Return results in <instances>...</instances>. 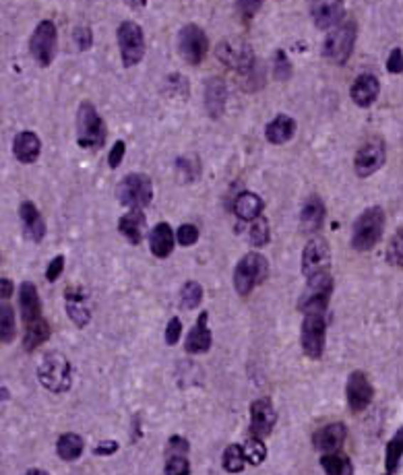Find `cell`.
<instances>
[{
    "label": "cell",
    "instance_id": "obj_13",
    "mask_svg": "<svg viewBox=\"0 0 403 475\" xmlns=\"http://www.w3.org/2000/svg\"><path fill=\"white\" fill-rule=\"evenodd\" d=\"M331 265V250H329V244L327 240L323 238H313L304 252H302V273L306 277H313L318 273H327Z\"/></svg>",
    "mask_w": 403,
    "mask_h": 475
},
{
    "label": "cell",
    "instance_id": "obj_1",
    "mask_svg": "<svg viewBox=\"0 0 403 475\" xmlns=\"http://www.w3.org/2000/svg\"><path fill=\"white\" fill-rule=\"evenodd\" d=\"M356 38H358V27L354 21H341L337 23L327 40L323 43V56L333 63V65H343L350 60L354 46H356Z\"/></svg>",
    "mask_w": 403,
    "mask_h": 475
},
{
    "label": "cell",
    "instance_id": "obj_50",
    "mask_svg": "<svg viewBox=\"0 0 403 475\" xmlns=\"http://www.w3.org/2000/svg\"><path fill=\"white\" fill-rule=\"evenodd\" d=\"M189 453V444L184 438H178L174 436L170 442H168V449H166V454H187Z\"/></svg>",
    "mask_w": 403,
    "mask_h": 475
},
{
    "label": "cell",
    "instance_id": "obj_24",
    "mask_svg": "<svg viewBox=\"0 0 403 475\" xmlns=\"http://www.w3.org/2000/svg\"><path fill=\"white\" fill-rule=\"evenodd\" d=\"M325 221V205L318 196H310L302 209V215H300V228L304 234H315L320 230Z\"/></svg>",
    "mask_w": 403,
    "mask_h": 475
},
{
    "label": "cell",
    "instance_id": "obj_52",
    "mask_svg": "<svg viewBox=\"0 0 403 475\" xmlns=\"http://www.w3.org/2000/svg\"><path fill=\"white\" fill-rule=\"evenodd\" d=\"M13 292H15V285H13V281L11 279H0V298L2 300H9L11 296H13Z\"/></svg>",
    "mask_w": 403,
    "mask_h": 475
},
{
    "label": "cell",
    "instance_id": "obj_42",
    "mask_svg": "<svg viewBox=\"0 0 403 475\" xmlns=\"http://www.w3.org/2000/svg\"><path fill=\"white\" fill-rule=\"evenodd\" d=\"M176 168L178 172L184 176V180H194L199 176V159L197 157H178L176 161Z\"/></svg>",
    "mask_w": 403,
    "mask_h": 475
},
{
    "label": "cell",
    "instance_id": "obj_32",
    "mask_svg": "<svg viewBox=\"0 0 403 475\" xmlns=\"http://www.w3.org/2000/svg\"><path fill=\"white\" fill-rule=\"evenodd\" d=\"M56 451L58 457L64 461H77L81 453H83V438L79 434H63L58 438V444H56Z\"/></svg>",
    "mask_w": 403,
    "mask_h": 475
},
{
    "label": "cell",
    "instance_id": "obj_15",
    "mask_svg": "<svg viewBox=\"0 0 403 475\" xmlns=\"http://www.w3.org/2000/svg\"><path fill=\"white\" fill-rule=\"evenodd\" d=\"M345 397H347L350 410L356 411V413H360L370 405V401L375 397V389H372V385H370V380L364 372H352L350 374L347 387H345Z\"/></svg>",
    "mask_w": 403,
    "mask_h": 475
},
{
    "label": "cell",
    "instance_id": "obj_2",
    "mask_svg": "<svg viewBox=\"0 0 403 475\" xmlns=\"http://www.w3.org/2000/svg\"><path fill=\"white\" fill-rule=\"evenodd\" d=\"M77 143L83 149H100L106 143V124L89 102H83L77 112Z\"/></svg>",
    "mask_w": 403,
    "mask_h": 475
},
{
    "label": "cell",
    "instance_id": "obj_51",
    "mask_svg": "<svg viewBox=\"0 0 403 475\" xmlns=\"http://www.w3.org/2000/svg\"><path fill=\"white\" fill-rule=\"evenodd\" d=\"M263 0H238V9L242 11L244 17H253L256 15V11L261 9Z\"/></svg>",
    "mask_w": 403,
    "mask_h": 475
},
{
    "label": "cell",
    "instance_id": "obj_36",
    "mask_svg": "<svg viewBox=\"0 0 403 475\" xmlns=\"http://www.w3.org/2000/svg\"><path fill=\"white\" fill-rule=\"evenodd\" d=\"M242 453H244V459L251 463V465H261L263 461H265V457H267V449H265V444H263V440L261 438H248L246 440V444L242 447Z\"/></svg>",
    "mask_w": 403,
    "mask_h": 475
},
{
    "label": "cell",
    "instance_id": "obj_31",
    "mask_svg": "<svg viewBox=\"0 0 403 475\" xmlns=\"http://www.w3.org/2000/svg\"><path fill=\"white\" fill-rule=\"evenodd\" d=\"M50 337V326L43 321L42 316L36 319V321H29L25 323V335H23V346L27 351L36 349L38 346H42L43 341H48Z\"/></svg>",
    "mask_w": 403,
    "mask_h": 475
},
{
    "label": "cell",
    "instance_id": "obj_5",
    "mask_svg": "<svg viewBox=\"0 0 403 475\" xmlns=\"http://www.w3.org/2000/svg\"><path fill=\"white\" fill-rule=\"evenodd\" d=\"M38 378L43 389L52 393H64L70 387V364L63 353H48L43 356L40 368H38Z\"/></svg>",
    "mask_w": 403,
    "mask_h": 475
},
{
    "label": "cell",
    "instance_id": "obj_53",
    "mask_svg": "<svg viewBox=\"0 0 403 475\" xmlns=\"http://www.w3.org/2000/svg\"><path fill=\"white\" fill-rule=\"evenodd\" d=\"M118 451V442H112V440H106V442H102L100 447H95V454H112Z\"/></svg>",
    "mask_w": 403,
    "mask_h": 475
},
{
    "label": "cell",
    "instance_id": "obj_37",
    "mask_svg": "<svg viewBox=\"0 0 403 475\" xmlns=\"http://www.w3.org/2000/svg\"><path fill=\"white\" fill-rule=\"evenodd\" d=\"M402 454H403V428L391 438V442H389V447H387V471H389V474L397 469Z\"/></svg>",
    "mask_w": 403,
    "mask_h": 475
},
{
    "label": "cell",
    "instance_id": "obj_56",
    "mask_svg": "<svg viewBox=\"0 0 403 475\" xmlns=\"http://www.w3.org/2000/svg\"><path fill=\"white\" fill-rule=\"evenodd\" d=\"M4 399H9V390L0 389V401H4Z\"/></svg>",
    "mask_w": 403,
    "mask_h": 475
},
{
    "label": "cell",
    "instance_id": "obj_18",
    "mask_svg": "<svg viewBox=\"0 0 403 475\" xmlns=\"http://www.w3.org/2000/svg\"><path fill=\"white\" fill-rule=\"evenodd\" d=\"M379 91H381L379 79H377L375 75L366 73V75H360V77L354 81V85L350 89V95H352V100H354L356 106L368 108V106H372V104L377 102Z\"/></svg>",
    "mask_w": 403,
    "mask_h": 475
},
{
    "label": "cell",
    "instance_id": "obj_6",
    "mask_svg": "<svg viewBox=\"0 0 403 475\" xmlns=\"http://www.w3.org/2000/svg\"><path fill=\"white\" fill-rule=\"evenodd\" d=\"M331 289H333V281L329 273H318L308 277V285L300 298L298 308L304 314H325L329 298H331Z\"/></svg>",
    "mask_w": 403,
    "mask_h": 475
},
{
    "label": "cell",
    "instance_id": "obj_23",
    "mask_svg": "<svg viewBox=\"0 0 403 475\" xmlns=\"http://www.w3.org/2000/svg\"><path fill=\"white\" fill-rule=\"evenodd\" d=\"M19 217L23 221V228H25V234L31 238L33 242H42L46 236V223H43L40 211L36 209L33 203L25 201L19 207Z\"/></svg>",
    "mask_w": 403,
    "mask_h": 475
},
{
    "label": "cell",
    "instance_id": "obj_4",
    "mask_svg": "<svg viewBox=\"0 0 403 475\" xmlns=\"http://www.w3.org/2000/svg\"><path fill=\"white\" fill-rule=\"evenodd\" d=\"M267 271H269L267 259L263 255H258V252H248L246 257H242V260L236 265V271H234L236 292L240 296H248L258 283L265 281Z\"/></svg>",
    "mask_w": 403,
    "mask_h": 475
},
{
    "label": "cell",
    "instance_id": "obj_46",
    "mask_svg": "<svg viewBox=\"0 0 403 475\" xmlns=\"http://www.w3.org/2000/svg\"><path fill=\"white\" fill-rule=\"evenodd\" d=\"M75 43L81 48V50H87L91 43H93V36H91V29L85 27V25H79L75 29Z\"/></svg>",
    "mask_w": 403,
    "mask_h": 475
},
{
    "label": "cell",
    "instance_id": "obj_44",
    "mask_svg": "<svg viewBox=\"0 0 403 475\" xmlns=\"http://www.w3.org/2000/svg\"><path fill=\"white\" fill-rule=\"evenodd\" d=\"M197 240H199V230H197L194 225H191V223L180 225V230H178V242H180L182 246H192Z\"/></svg>",
    "mask_w": 403,
    "mask_h": 475
},
{
    "label": "cell",
    "instance_id": "obj_9",
    "mask_svg": "<svg viewBox=\"0 0 403 475\" xmlns=\"http://www.w3.org/2000/svg\"><path fill=\"white\" fill-rule=\"evenodd\" d=\"M209 50V40L199 25H184L178 33V52L189 65H201Z\"/></svg>",
    "mask_w": 403,
    "mask_h": 475
},
{
    "label": "cell",
    "instance_id": "obj_34",
    "mask_svg": "<svg viewBox=\"0 0 403 475\" xmlns=\"http://www.w3.org/2000/svg\"><path fill=\"white\" fill-rule=\"evenodd\" d=\"M323 469L327 475H352L354 469H352V463L347 457H343L340 453H327L323 457Z\"/></svg>",
    "mask_w": 403,
    "mask_h": 475
},
{
    "label": "cell",
    "instance_id": "obj_40",
    "mask_svg": "<svg viewBox=\"0 0 403 475\" xmlns=\"http://www.w3.org/2000/svg\"><path fill=\"white\" fill-rule=\"evenodd\" d=\"M251 242L255 246H265L269 242V223L265 217H256L253 219V225H251Z\"/></svg>",
    "mask_w": 403,
    "mask_h": 475
},
{
    "label": "cell",
    "instance_id": "obj_20",
    "mask_svg": "<svg viewBox=\"0 0 403 475\" xmlns=\"http://www.w3.org/2000/svg\"><path fill=\"white\" fill-rule=\"evenodd\" d=\"M42 151V143H40V137L36 132H19L13 141V153L15 157L21 161V164H33Z\"/></svg>",
    "mask_w": 403,
    "mask_h": 475
},
{
    "label": "cell",
    "instance_id": "obj_27",
    "mask_svg": "<svg viewBox=\"0 0 403 475\" xmlns=\"http://www.w3.org/2000/svg\"><path fill=\"white\" fill-rule=\"evenodd\" d=\"M294 134H296V122H294L290 116H286V114H279L277 118H273V120L267 124V129H265L267 141L273 143V145L288 143Z\"/></svg>",
    "mask_w": 403,
    "mask_h": 475
},
{
    "label": "cell",
    "instance_id": "obj_45",
    "mask_svg": "<svg viewBox=\"0 0 403 475\" xmlns=\"http://www.w3.org/2000/svg\"><path fill=\"white\" fill-rule=\"evenodd\" d=\"M387 70L393 73V75H399L403 73V52L402 48H395L391 50L389 54V60H387Z\"/></svg>",
    "mask_w": 403,
    "mask_h": 475
},
{
    "label": "cell",
    "instance_id": "obj_38",
    "mask_svg": "<svg viewBox=\"0 0 403 475\" xmlns=\"http://www.w3.org/2000/svg\"><path fill=\"white\" fill-rule=\"evenodd\" d=\"M201 300H203V287H201L197 281L184 283L182 292H180V302H182V306H184L187 310H192V308H197V306L201 304Z\"/></svg>",
    "mask_w": 403,
    "mask_h": 475
},
{
    "label": "cell",
    "instance_id": "obj_28",
    "mask_svg": "<svg viewBox=\"0 0 403 475\" xmlns=\"http://www.w3.org/2000/svg\"><path fill=\"white\" fill-rule=\"evenodd\" d=\"M19 306H21L23 321L29 323V321H36L42 316V304H40V296H38V289L33 283L25 281L19 289Z\"/></svg>",
    "mask_w": 403,
    "mask_h": 475
},
{
    "label": "cell",
    "instance_id": "obj_47",
    "mask_svg": "<svg viewBox=\"0 0 403 475\" xmlns=\"http://www.w3.org/2000/svg\"><path fill=\"white\" fill-rule=\"evenodd\" d=\"M180 331H182L180 319H172L168 326H166V341H168V346H176L180 341Z\"/></svg>",
    "mask_w": 403,
    "mask_h": 475
},
{
    "label": "cell",
    "instance_id": "obj_39",
    "mask_svg": "<svg viewBox=\"0 0 403 475\" xmlns=\"http://www.w3.org/2000/svg\"><path fill=\"white\" fill-rule=\"evenodd\" d=\"M387 260L393 267H402L403 269V230H397L395 236L391 238V242L387 246Z\"/></svg>",
    "mask_w": 403,
    "mask_h": 475
},
{
    "label": "cell",
    "instance_id": "obj_43",
    "mask_svg": "<svg viewBox=\"0 0 403 475\" xmlns=\"http://www.w3.org/2000/svg\"><path fill=\"white\" fill-rule=\"evenodd\" d=\"M276 77L277 79H290L292 77V63H290V58L286 56V52L283 50H279L276 52Z\"/></svg>",
    "mask_w": 403,
    "mask_h": 475
},
{
    "label": "cell",
    "instance_id": "obj_19",
    "mask_svg": "<svg viewBox=\"0 0 403 475\" xmlns=\"http://www.w3.org/2000/svg\"><path fill=\"white\" fill-rule=\"evenodd\" d=\"M118 230H120V234L127 238L130 244H139L145 238V232H147L145 213L141 209H130L128 213L120 217Z\"/></svg>",
    "mask_w": 403,
    "mask_h": 475
},
{
    "label": "cell",
    "instance_id": "obj_49",
    "mask_svg": "<svg viewBox=\"0 0 403 475\" xmlns=\"http://www.w3.org/2000/svg\"><path fill=\"white\" fill-rule=\"evenodd\" d=\"M63 271H64V257H56V259H52V262H50L48 269H46V279L56 281L61 275H63Z\"/></svg>",
    "mask_w": 403,
    "mask_h": 475
},
{
    "label": "cell",
    "instance_id": "obj_16",
    "mask_svg": "<svg viewBox=\"0 0 403 475\" xmlns=\"http://www.w3.org/2000/svg\"><path fill=\"white\" fill-rule=\"evenodd\" d=\"M310 15L318 29L335 27L343 19V0H310Z\"/></svg>",
    "mask_w": 403,
    "mask_h": 475
},
{
    "label": "cell",
    "instance_id": "obj_7",
    "mask_svg": "<svg viewBox=\"0 0 403 475\" xmlns=\"http://www.w3.org/2000/svg\"><path fill=\"white\" fill-rule=\"evenodd\" d=\"M153 198V184L145 174H128L118 184V201L130 209H143Z\"/></svg>",
    "mask_w": 403,
    "mask_h": 475
},
{
    "label": "cell",
    "instance_id": "obj_29",
    "mask_svg": "<svg viewBox=\"0 0 403 475\" xmlns=\"http://www.w3.org/2000/svg\"><path fill=\"white\" fill-rule=\"evenodd\" d=\"M64 298H66V310H68L70 321L77 326H85L89 323V319H91V314H89V308L83 304L85 298H83L81 289H73L70 287V289H66Z\"/></svg>",
    "mask_w": 403,
    "mask_h": 475
},
{
    "label": "cell",
    "instance_id": "obj_55",
    "mask_svg": "<svg viewBox=\"0 0 403 475\" xmlns=\"http://www.w3.org/2000/svg\"><path fill=\"white\" fill-rule=\"evenodd\" d=\"M27 475H50V474H46L42 469H31V471H27Z\"/></svg>",
    "mask_w": 403,
    "mask_h": 475
},
{
    "label": "cell",
    "instance_id": "obj_26",
    "mask_svg": "<svg viewBox=\"0 0 403 475\" xmlns=\"http://www.w3.org/2000/svg\"><path fill=\"white\" fill-rule=\"evenodd\" d=\"M149 246H151V252L157 257V259H166L170 257L172 250H174V234H172V228L168 223H157L151 234H149Z\"/></svg>",
    "mask_w": 403,
    "mask_h": 475
},
{
    "label": "cell",
    "instance_id": "obj_3",
    "mask_svg": "<svg viewBox=\"0 0 403 475\" xmlns=\"http://www.w3.org/2000/svg\"><path fill=\"white\" fill-rule=\"evenodd\" d=\"M384 230V213L381 207H370L362 213L354 223V234H352V246L358 252L372 250L382 236Z\"/></svg>",
    "mask_w": 403,
    "mask_h": 475
},
{
    "label": "cell",
    "instance_id": "obj_41",
    "mask_svg": "<svg viewBox=\"0 0 403 475\" xmlns=\"http://www.w3.org/2000/svg\"><path fill=\"white\" fill-rule=\"evenodd\" d=\"M166 475H191V465L187 454H168Z\"/></svg>",
    "mask_w": 403,
    "mask_h": 475
},
{
    "label": "cell",
    "instance_id": "obj_48",
    "mask_svg": "<svg viewBox=\"0 0 403 475\" xmlns=\"http://www.w3.org/2000/svg\"><path fill=\"white\" fill-rule=\"evenodd\" d=\"M125 151H127L125 141H116L114 147H112V151H110V159H108L110 168H118V166H120V161H122V157H125Z\"/></svg>",
    "mask_w": 403,
    "mask_h": 475
},
{
    "label": "cell",
    "instance_id": "obj_8",
    "mask_svg": "<svg viewBox=\"0 0 403 475\" xmlns=\"http://www.w3.org/2000/svg\"><path fill=\"white\" fill-rule=\"evenodd\" d=\"M118 46L125 66L139 65L145 56V36L143 29L132 21H125L118 27Z\"/></svg>",
    "mask_w": 403,
    "mask_h": 475
},
{
    "label": "cell",
    "instance_id": "obj_22",
    "mask_svg": "<svg viewBox=\"0 0 403 475\" xmlns=\"http://www.w3.org/2000/svg\"><path fill=\"white\" fill-rule=\"evenodd\" d=\"M228 102V87L221 79H209L205 87V108L209 112L211 118H219L226 110Z\"/></svg>",
    "mask_w": 403,
    "mask_h": 475
},
{
    "label": "cell",
    "instance_id": "obj_33",
    "mask_svg": "<svg viewBox=\"0 0 403 475\" xmlns=\"http://www.w3.org/2000/svg\"><path fill=\"white\" fill-rule=\"evenodd\" d=\"M17 333V321H15V308L11 304L0 306V341L11 343Z\"/></svg>",
    "mask_w": 403,
    "mask_h": 475
},
{
    "label": "cell",
    "instance_id": "obj_25",
    "mask_svg": "<svg viewBox=\"0 0 403 475\" xmlns=\"http://www.w3.org/2000/svg\"><path fill=\"white\" fill-rule=\"evenodd\" d=\"M209 347H211V331L207 326V312H203L187 337V351L189 353H205Z\"/></svg>",
    "mask_w": 403,
    "mask_h": 475
},
{
    "label": "cell",
    "instance_id": "obj_17",
    "mask_svg": "<svg viewBox=\"0 0 403 475\" xmlns=\"http://www.w3.org/2000/svg\"><path fill=\"white\" fill-rule=\"evenodd\" d=\"M277 413L271 405V401L267 399H258L251 407V432L256 438H265L271 432V428L276 426Z\"/></svg>",
    "mask_w": 403,
    "mask_h": 475
},
{
    "label": "cell",
    "instance_id": "obj_11",
    "mask_svg": "<svg viewBox=\"0 0 403 475\" xmlns=\"http://www.w3.org/2000/svg\"><path fill=\"white\" fill-rule=\"evenodd\" d=\"M325 331H327L325 314H306V319L302 323V349L308 358L318 360L323 356Z\"/></svg>",
    "mask_w": 403,
    "mask_h": 475
},
{
    "label": "cell",
    "instance_id": "obj_12",
    "mask_svg": "<svg viewBox=\"0 0 403 475\" xmlns=\"http://www.w3.org/2000/svg\"><path fill=\"white\" fill-rule=\"evenodd\" d=\"M384 143H382L379 137H372L368 139L364 145H362L358 153H356V159H354V168H356V174L360 178H368L377 170H381L382 164H384Z\"/></svg>",
    "mask_w": 403,
    "mask_h": 475
},
{
    "label": "cell",
    "instance_id": "obj_14",
    "mask_svg": "<svg viewBox=\"0 0 403 475\" xmlns=\"http://www.w3.org/2000/svg\"><path fill=\"white\" fill-rule=\"evenodd\" d=\"M215 54L224 65L232 66L240 73H248L255 66L253 50H251L248 43L244 42H221L217 46Z\"/></svg>",
    "mask_w": 403,
    "mask_h": 475
},
{
    "label": "cell",
    "instance_id": "obj_54",
    "mask_svg": "<svg viewBox=\"0 0 403 475\" xmlns=\"http://www.w3.org/2000/svg\"><path fill=\"white\" fill-rule=\"evenodd\" d=\"M127 4L135 6V9H141V6H145V4H147V0H127Z\"/></svg>",
    "mask_w": 403,
    "mask_h": 475
},
{
    "label": "cell",
    "instance_id": "obj_35",
    "mask_svg": "<svg viewBox=\"0 0 403 475\" xmlns=\"http://www.w3.org/2000/svg\"><path fill=\"white\" fill-rule=\"evenodd\" d=\"M246 465V459L242 453V447L238 444H230L224 453V469L230 474H240Z\"/></svg>",
    "mask_w": 403,
    "mask_h": 475
},
{
    "label": "cell",
    "instance_id": "obj_10",
    "mask_svg": "<svg viewBox=\"0 0 403 475\" xmlns=\"http://www.w3.org/2000/svg\"><path fill=\"white\" fill-rule=\"evenodd\" d=\"M56 25L52 21H42L31 40H29V50H31V56L38 60L40 66H48L52 60H54V54H56Z\"/></svg>",
    "mask_w": 403,
    "mask_h": 475
},
{
    "label": "cell",
    "instance_id": "obj_21",
    "mask_svg": "<svg viewBox=\"0 0 403 475\" xmlns=\"http://www.w3.org/2000/svg\"><path fill=\"white\" fill-rule=\"evenodd\" d=\"M343 440H345V426L343 424H329L313 436L315 449L323 451V453H337Z\"/></svg>",
    "mask_w": 403,
    "mask_h": 475
},
{
    "label": "cell",
    "instance_id": "obj_30",
    "mask_svg": "<svg viewBox=\"0 0 403 475\" xmlns=\"http://www.w3.org/2000/svg\"><path fill=\"white\" fill-rule=\"evenodd\" d=\"M261 211H263V201L255 193H242V195L236 196V201H234V213L240 219H244V221L256 219V217L261 215Z\"/></svg>",
    "mask_w": 403,
    "mask_h": 475
}]
</instances>
